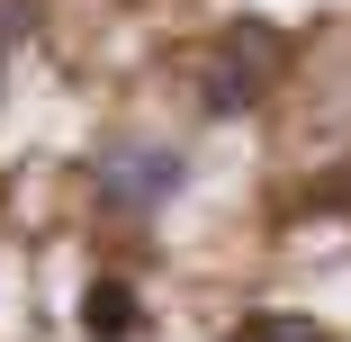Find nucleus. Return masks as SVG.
Listing matches in <instances>:
<instances>
[{"instance_id":"f03ea898","label":"nucleus","mask_w":351,"mask_h":342,"mask_svg":"<svg viewBox=\"0 0 351 342\" xmlns=\"http://www.w3.org/2000/svg\"><path fill=\"white\" fill-rule=\"evenodd\" d=\"M279 27L270 19H234L217 45H207V63H198V108L207 117H252L261 108V90L279 82Z\"/></svg>"},{"instance_id":"f257e3e1","label":"nucleus","mask_w":351,"mask_h":342,"mask_svg":"<svg viewBox=\"0 0 351 342\" xmlns=\"http://www.w3.org/2000/svg\"><path fill=\"white\" fill-rule=\"evenodd\" d=\"M90 189H99L108 217H162L189 189V154L162 145V135H117V145H99V162H90Z\"/></svg>"},{"instance_id":"7ed1b4c3","label":"nucleus","mask_w":351,"mask_h":342,"mask_svg":"<svg viewBox=\"0 0 351 342\" xmlns=\"http://www.w3.org/2000/svg\"><path fill=\"white\" fill-rule=\"evenodd\" d=\"M82 333L90 342H135L145 333V297H135L126 280H90L82 289Z\"/></svg>"},{"instance_id":"20e7f679","label":"nucleus","mask_w":351,"mask_h":342,"mask_svg":"<svg viewBox=\"0 0 351 342\" xmlns=\"http://www.w3.org/2000/svg\"><path fill=\"white\" fill-rule=\"evenodd\" d=\"M243 342H324V324L315 315H252Z\"/></svg>"},{"instance_id":"39448f33","label":"nucleus","mask_w":351,"mask_h":342,"mask_svg":"<svg viewBox=\"0 0 351 342\" xmlns=\"http://www.w3.org/2000/svg\"><path fill=\"white\" fill-rule=\"evenodd\" d=\"M27 36H36V0H0V63H10Z\"/></svg>"}]
</instances>
